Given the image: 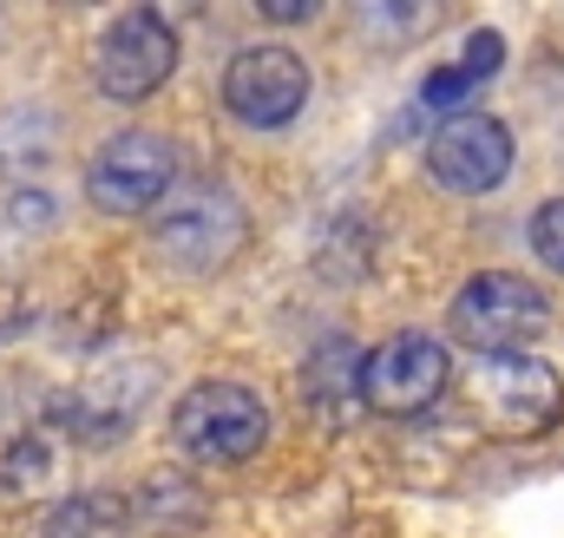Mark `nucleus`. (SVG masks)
I'll list each match as a JSON object with an SVG mask.
<instances>
[{
  "instance_id": "obj_14",
  "label": "nucleus",
  "mask_w": 564,
  "mask_h": 538,
  "mask_svg": "<svg viewBox=\"0 0 564 538\" xmlns=\"http://www.w3.org/2000/svg\"><path fill=\"white\" fill-rule=\"evenodd\" d=\"M532 250H539V257L564 276V197L539 204V217H532Z\"/></svg>"
},
{
  "instance_id": "obj_2",
  "label": "nucleus",
  "mask_w": 564,
  "mask_h": 538,
  "mask_svg": "<svg viewBox=\"0 0 564 538\" xmlns=\"http://www.w3.org/2000/svg\"><path fill=\"white\" fill-rule=\"evenodd\" d=\"M446 322H453V342H466L473 355H525V348L545 335L552 309H545V295H539L525 276L486 269V276H473V282L453 295Z\"/></svg>"
},
{
  "instance_id": "obj_6",
  "label": "nucleus",
  "mask_w": 564,
  "mask_h": 538,
  "mask_svg": "<svg viewBox=\"0 0 564 538\" xmlns=\"http://www.w3.org/2000/svg\"><path fill=\"white\" fill-rule=\"evenodd\" d=\"M224 106L243 126L276 132V126H289L308 106V66L289 46H243L230 60V73H224Z\"/></svg>"
},
{
  "instance_id": "obj_13",
  "label": "nucleus",
  "mask_w": 564,
  "mask_h": 538,
  "mask_svg": "<svg viewBox=\"0 0 564 538\" xmlns=\"http://www.w3.org/2000/svg\"><path fill=\"white\" fill-rule=\"evenodd\" d=\"M46 466H53V453H46L40 440H20V446H7V460H0V486L26 499V493L46 480Z\"/></svg>"
},
{
  "instance_id": "obj_9",
  "label": "nucleus",
  "mask_w": 564,
  "mask_h": 538,
  "mask_svg": "<svg viewBox=\"0 0 564 538\" xmlns=\"http://www.w3.org/2000/svg\"><path fill=\"white\" fill-rule=\"evenodd\" d=\"M479 401L492 413V427H506V433H545L564 413V388L539 355H486Z\"/></svg>"
},
{
  "instance_id": "obj_10",
  "label": "nucleus",
  "mask_w": 564,
  "mask_h": 538,
  "mask_svg": "<svg viewBox=\"0 0 564 538\" xmlns=\"http://www.w3.org/2000/svg\"><path fill=\"white\" fill-rule=\"evenodd\" d=\"M158 388V368H106L86 395H73V433H86V440H119L126 427H132V413L144 407V395Z\"/></svg>"
},
{
  "instance_id": "obj_5",
  "label": "nucleus",
  "mask_w": 564,
  "mask_h": 538,
  "mask_svg": "<svg viewBox=\"0 0 564 538\" xmlns=\"http://www.w3.org/2000/svg\"><path fill=\"white\" fill-rule=\"evenodd\" d=\"M171 66H177V33H171V20L151 13V7L119 13V20L106 26L99 53H93L99 93H106V99H126V106H132V99H151V93L171 79Z\"/></svg>"
},
{
  "instance_id": "obj_4",
  "label": "nucleus",
  "mask_w": 564,
  "mask_h": 538,
  "mask_svg": "<svg viewBox=\"0 0 564 538\" xmlns=\"http://www.w3.org/2000/svg\"><path fill=\"white\" fill-rule=\"evenodd\" d=\"M177 184V144L164 132H112L99 144V158L86 164V197L106 211V217H139L158 211Z\"/></svg>"
},
{
  "instance_id": "obj_7",
  "label": "nucleus",
  "mask_w": 564,
  "mask_h": 538,
  "mask_svg": "<svg viewBox=\"0 0 564 538\" xmlns=\"http://www.w3.org/2000/svg\"><path fill=\"white\" fill-rule=\"evenodd\" d=\"M426 171H433V184H446L459 197H479V191L506 184V171H512V132L492 112H453L433 132V144H426Z\"/></svg>"
},
{
  "instance_id": "obj_3",
  "label": "nucleus",
  "mask_w": 564,
  "mask_h": 538,
  "mask_svg": "<svg viewBox=\"0 0 564 538\" xmlns=\"http://www.w3.org/2000/svg\"><path fill=\"white\" fill-rule=\"evenodd\" d=\"M263 433H270V407L237 381H197L171 413V440L197 466H237L263 446Z\"/></svg>"
},
{
  "instance_id": "obj_11",
  "label": "nucleus",
  "mask_w": 564,
  "mask_h": 538,
  "mask_svg": "<svg viewBox=\"0 0 564 538\" xmlns=\"http://www.w3.org/2000/svg\"><path fill=\"white\" fill-rule=\"evenodd\" d=\"M126 532H132V506L119 493H73L40 526V538H126Z\"/></svg>"
},
{
  "instance_id": "obj_15",
  "label": "nucleus",
  "mask_w": 564,
  "mask_h": 538,
  "mask_svg": "<svg viewBox=\"0 0 564 538\" xmlns=\"http://www.w3.org/2000/svg\"><path fill=\"white\" fill-rule=\"evenodd\" d=\"M263 13L270 20H302V13H315V0H263Z\"/></svg>"
},
{
  "instance_id": "obj_8",
  "label": "nucleus",
  "mask_w": 564,
  "mask_h": 538,
  "mask_svg": "<svg viewBox=\"0 0 564 538\" xmlns=\"http://www.w3.org/2000/svg\"><path fill=\"white\" fill-rule=\"evenodd\" d=\"M361 395L381 413H426L446 395V348L433 335H388L361 355Z\"/></svg>"
},
{
  "instance_id": "obj_12",
  "label": "nucleus",
  "mask_w": 564,
  "mask_h": 538,
  "mask_svg": "<svg viewBox=\"0 0 564 538\" xmlns=\"http://www.w3.org/2000/svg\"><path fill=\"white\" fill-rule=\"evenodd\" d=\"M499 53H506V40H499V33H473V40H466V60H453V66L426 73L421 106H433V112L459 106V99H466L479 79H492V73H499Z\"/></svg>"
},
{
  "instance_id": "obj_1",
  "label": "nucleus",
  "mask_w": 564,
  "mask_h": 538,
  "mask_svg": "<svg viewBox=\"0 0 564 538\" xmlns=\"http://www.w3.org/2000/svg\"><path fill=\"white\" fill-rule=\"evenodd\" d=\"M250 237V217L243 204L224 191V184H191L177 197L158 204V224H151V244L171 269H191V276H210L224 269Z\"/></svg>"
}]
</instances>
